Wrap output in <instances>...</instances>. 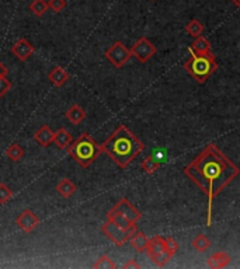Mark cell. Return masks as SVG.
Segmentation results:
<instances>
[{
	"instance_id": "5bb4252c",
	"label": "cell",
	"mask_w": 240,
	"mask_h": 269,
	"mask_svg": "<svg viewBox=\"0 0 240 269\" xmlns=\"http://www.w3.org/2000/svg\"><path fill=\"white\" fill-rule=\"evenodd\" d=\"M72 142H73V138H72V135L65 128H59V129L56 130L55 138H53V143H55L56 148L60 149V150L68 149L72 145Z\"/></svg>"
},
{
	"instance_id": "ac0fdd59",
	"label": "cell",
	"mask_w": 240,
	"mask_h": 269,
	"mask_svg": "<svg viewBox=\"0 0 240 269\" xmlns=\"http://www.w3.org/2000/svg\"><path fill=\"white\" fill-rule=\"evenodd\" d=\"M56 191L59 192V195L62 198H66L68 199V198L75 195V192L77 191V187L75 185L73 181H70L68 178H63L56 185Z\"/></svg>"
},
{
	"instance_id": "484cf974",
	"label": "cell",
	"mask_w": 240,
	"mask_h": 269,
	"mask_svg": "<svg viewBox=\"0 0 240 269\" xmlns=\"http://www.w3.org/2000/svg\"><path fill=\"white\" fill-rule=\"evenodd\" d=\"M173 255H174V254L169 251V250H163L162 252H159V254H156L154 257H152L150 260L153 261L157 267H160V268H162V267H164V265H167V264H169V261L172 260Z\"/></svg>"
},
{
	"instance_id": "e575fe53",
	"label": "cell",
	"mask_w": 240,
	"mask_h": 269,
	"mask_svg": "<svg viewBox=\"0 0 240 269\" xmlns=\"http://www.w3.org/2000/svg\"><path fill=\"white\" fill-rule=\"evenodd\" d=\"M152 1H154V0H152Z\"/></svg>"
},
{
	"instance_id": "44dd1931",
	"label": "cell",
	"mask_w": 240,
	"mask_h": 269,
	"mask_svg": "<svg viewBox=\"0 0 240 269\" xmlns=\"http://www.w3.org/2000/svg\"><path fill=\"white\" fill-rule=\"evenodd\" d=\"M24 154H26L24 149L21 148L18 143H11L9 148L6 149V157L9 158L10 161H13V163L20 161L24 157Z\"/></svg>"
},
{
	"instance_id": "7402d4cb",
	"label": "cell",
	"mask_w": 240,
	"mask_h": 269,
	"mask_svg": "<svg viewBox=\"0 0 240 269\" xmlns=\"http://www.w3.org/2000/svg\"><path fill=\"white\" fill-rule=\"evenodd\" d=\"M28 9H30V11L34 14L35 17H43L44 14L48 11L49 6H48V1H45V0H33L30 3Z\"/></svg>"
},
{
	"instance_id": "277c9868",
	"label": "cell",
	"mask_w": 240,
	"mask_h": 269,
	"mask_svg": "<svg viewBox=\"0 0 240 269\" xmlns=\"http://www.w3.org/2000/svg\"><path fill=\"white\" fill-rule=\"evenodd\" d=\"M184 69L189 72L197 83L202 84L216 72L218 62L212 52L205 53V55L191 53L189 61L184 63Z\"/></svg>"
},
{
	"instance_id": "30bf717a",
	"label": "cell",
	"mask_w": 240,
	"mask_h": 269,
	"mask_svg": "<svg viewBox=\"0 0 240 269\" xmlns=\"http://www.w3.org/2000/svg\"><path fill=\"white\" fill-rule=\"evenodd\" d=\"M35 48L33 46V43L30 42L28 39L26 38H20L17 39L16 42L13 43V46H11V52L13 55L17 58L18 61L21 62H26L30 59V56L34 53Z\"/></svg>"
},
{
	"instance_id": "f1b7e54d",
	"label": "cell",
	"mask_w": 240,
	"mask_h": 269,
	"mask_svg": "<svg viewBox=\"0 0 240 269\" xmlns=\"http://www.w3.org/2000/svg\"><path fill=\"white\" fill-rule=\"evenodd\" d=\"M48 6L52 11L55 13H60L62 10L66 7V0H49L48 1Z\"/></svg>"
},
{
	"instance_id": "ffe728a7",
	"label": "cell",
	"mask_w": 240,
	"mask_h": 269,
	"mask_svg": "<svg viewBox=\"0 0 240 269\" xmlns=\"http://www.w3.org/2000/svg\"><path fill=\"white\" fill-rule=\"evenodd\" d=\"M163 250H166L164 238L163 237H160V235H156V237L149 240V245H147V248H146V252H147L149 258H152L156 254L162 252Z\"/></svg>"
},
{
	"instance_id": "836d02e7",
	"label": "cell",
	"mask_w": 240,
	"mask_h": 269,
	"mask_svg": "<svg viewBox=\"0 0 240 269\" xmlns=\"http://www.w3.org/2000/svg\"><path fill=\"white\" fill-rule=\"evenodd\" d=\"M232 1H233L238 7H240V0H232Z\"/></svg>"
},
{
	"instance_id": "7a4b0ae2",
	"label": "cell",
	"mask_w": 240,
	"mask_h": 269,
	"mask_svg": "<svg viewBox=\"0 0 240 269\" xmlns=\"http://www.w3.org/2000/svg\"><path fill=\"white\" fill-rule=\"evenodd\" d=\"M145 149V145L125 126L118 125L107 140L101 145V150L120 168H127Z\"/></svg>"
},
{
	"instance_id": "83f0119b",
	"label": "cell",
	"mask_w": 240,
	"mask_h": 269,
	"mask_svg": "<svg viewBox=\"0 0 240 269\" xmlns=\"http://www.w3.org/2000/svg\"><path fill=\"white\" fill-rule=\"evenodd\" d=\"M13 198V191L4 183H0V205H6Z\"/></svg>"
},
{
	"instance_id": "5b68a950",
	"label": "cell",
	"mask_w": 240,
	"mask_h": 269,
	"mask_svg": "<svg viewBox=\"0 0 240 269\" xmlns=\"http://www.w3.org/2000/svg\"><path fill=\"white\" fill-rule=\"evenodd\" d=\"M101 231L108 237V240H111L112 243L118 247H122L124 244H127L131 240V237L138 231L137 225L131 227L129 230H124L118 227L114 222H111L110 219H107V222L101 226Z\"/></svg>"
},
{
	"instance_id": "2e32d148",
	"label": "cell",
	"mask_w": 240,
	"mask_h": 269,
	"mask_svg": "<svg viewBox=\"0 0 240 269\" xmlns=\"http://www.w3.org/2000/svg\"><path fill=\"white\" fill-rule=\"evenodd\" d=\"M65 116H66V119H68L69 122H72L73 125H79L80 122L85 121V118H86V111H85L80 105L73 104L69 108L68 111H66Z\"/></svg>"
},
{
	"instance_id": "f546056e",
	"label": "cell",
	"mask_w": 240,
	"mask_h": 269,
	"mask_svg": "<svg viewBox=\"0 0 240 269\" xmlns=\"http://www.w3.org/2000/svg\"><path fill=\"white\" fill-rule=\"evenodd\" d=\"M164 244H166V250H169L173 254H176V252L179 251V248H180V245L179 243L173 238V237H166L164 238Z\"/></svg>"
},
{
	"instance_id": "9c48e42d",
	"label": "cell",
	"mask_w": 240,
	"mask_h": 269,
	"mask_svg": "<svg viewBox=\"0 0 240 269\" xmlns=\"http://www.w3.org/2000/svg\"><path fill=\"white\" fill-rule=\"evenodd\" d=\"M114 209H115L117 212H120L121 215H124V216L127 217L131 223H138V222L142 219V213H141V212H139V210H138L127 198H121V199L114 205Z\"/></svg>"
},
{
	"instance_id": "cb8c5ba5",
	"label": "cell",
	"mask_w": 240,
	"mask_h": 269,
	"mask_svg": "<svg viewBox=\"0 0 240 269\" xmlns=\"http://www.w3.org/2000/svg\"><path fill=\"white\" fill-rule=\"evenodd\" d=\"M186 33L192 37V38H197L201 37L204 33V26L198 21V20H191L189 24L186 26Z\"/></svg>"
},
{
	"instance_id": "d6986e66",
	"label": "cell",
	"mask_w": 240,
	"mask_h": 269,
	"mask_svg": "<svg viewBox=\"0 0 240 269\" xmlns=\"http://www.w3.org/2000/svg\"><path fill=\"white\" fill-rule=\"evenodd\" d=\"M149 240L150 238H147L142 231H139L138 230L135 234L131 237V245H132V248H135V251L137 252H146V248H147V245H149Z\"/></svg>"
},
{
	"instance_id": "e0dca14e",
	"label": "cell",
	"mask_w": 240,
	"mask_h": 269,
	"mask_svg": "<svg viewBox=\"0 0 240 269\" xmlns=\"http://www.w3.org/2000/svg\"><path fill=\"white\" fill-rule=\"evenodd\" d=\"M107 219H110L111 222H114L117 226L121 227V229H124V230H129V229L134 226V225H137V223H131L127 217L124 216V215H121L120 212H117L114 208L108 210V213H107Z\"/></svg>"
},
{
	"instance_id": "603a6c76",
	"label": "cell",
	"mask_w": 240,
	"mask_h": 269,
	"mask_svg": "<svg viewBox=\"0 0 240 269\" xmlns=\"http://www.w3.org/2000/svg\"><path fill=\"white\" fill-rule=\"evenodd\" d=\"M211 247V240L206 237L205 234H198L194 240H192V248L197 252H205L208 248Z\"/></svg>"
},
{
	"instance_id": "7c38bea8",
	"label": "cell",
	"mask_w": 240,
	"mask_h": 269,
	"mask_svg": "<svg viewBox=\"0 0 240 269\" xmlns=\"http://www.w3.org/2000/svg\"><path fill=\"white\" fill-rule=\"evenodd\" d=\"M231 264V255L225 251H218L208 258V267L212 269L226 268Z\"/></svg>"
},
{
	"instance_id": "d4e9b609",
	"label": "cell",
	"mask_w": 240,
	"mask_h": 269,
	"mask_svg": "<svg viewBox=\"0 0 240 269\" xmlns=\"http://www.w3.org/2000/svg\"><path fill=\"white\" fill-rule=\"evenodd\" d=\"M142 170L145 171L146 174H153L157 171V168L160 167V163L154 158L153 156H149L144 158V161H142Z\"/></svg>"
},
{
	"instance_id": "1f68e13d",
	"label": "cell",
	"mask_w": 240,
	"mask_h": 269,
	"mask_svg": "<svg viewBox=\"0 0 240 269\" xmlns=\"http://www.w3.org/2000/svg\"><path fill=\"white\" fill-rule=\"evenodd\" d=\"M122 268L124 269H139L141 268V265L138 264L135 260H129L128 262H125L124 265H122Z\"/></svg>"
},
{
	"instance_id": "4dcf8cb0",
	"label": "cell",
	"mask_w": 240,
	"mask_h": 269,
	"mask_svg": "<svg viewBox=\"0 0 240 269\" xmlns=\"http://www.w3.org/2000/svg\"><path fill=\"white\" fill-rule=\"evenodd\" d=\"M11 90V83L7 77H0V98L4 97Z\"/></svg>"
},
{
	"instance_id": "ba28073f",
	"label": "cell",
	"mask_w": 240,
	"mask_h": 269,
	"mask_svg": "<svg viewBox=\"0 0 240 269\" xmlns=\"http://www.w3.org/2000/svg\"><path fill=\"white\" fill-rule=\"evenodd\" d=\"M16 225L23 233H31L35 227L40 225V217L35 215L31 209H24L17 217H16Z\"/></svg>"
},
{
	"instance_id": "52a82bcc",
	"label": "cell",
	"mask_w": 240,
	"mask_h": 269,
	"mask_svg": "<svg viewBox=\"0 0 240 269\" xmlns=\"http://www.w3.org/2000/svg\"><path fill=\"white\" fill-rule=\"evenodd\" d=\"M156 52H157L156 46L146 37H141L131 48L132 56H135L141 63H146L150 61L156 55Z\"/></svg>"
},
{
	"instance_id": "4fadbf2b",
	"label": "cell",
	"mask_w": 240,
	"mask_h": 269,
	"mask_svg": "<svg viewBox=\"0 0 240 269\" xmlns=\"http://www.w3.org/2000/svg\"><path fill=\"white\" fill-rule=\"evenodd\" d=\"M69 73L66 70L63 69V68H60V66H55L53 69L48 73V80L51 81L53 86L56 87H62L66 81L69 80Z\"/></svg>"
},
{
	"instance_id": "8fae6325",
	"label": "cell",
	"mask_w": 240,
	"mask_h": 269,
	"mask_svg": "<svg viewBox=\"0 0 240 269\" xmlns=\"http://www.w3.org/2000/svg\"><path fill=\"white\" fill-rule=\"evenodd\" d=\"M53 138H55V132H52L48 125H43L34 133V140L43 148H48L51 143H53Z\"/></svg>"
},
{
	"instance_id": "d6a6232c",
	"label": "cell",
	"mask_w": 240,
	"mask_h": 269,
	"mask_svg": "<svg viewBox=\"0 0 240 269\" xmlns=\"http://www.w3.org/2000/svg\"><path fill=\"white\" fill-rule=\"evenodd\" d=\"M9 75V69H7V66L4 65V63H1L0 62V77H6Z\"/></svg>"
},
{
	"instance_id": "8992f818",
	"label": "cell",
	"mask_w": 240,
	"mask_h": 269,
	"mask_svg": "<svg viewBox=\"0 0 240 269\" xmlns=\"http://www.w3.org/2000/svg\"><path fill=\"white\" fill-rule=\"evenodd\" d=\"M104 58L110 62L114 68L121 69L132 58V53H131V49H128L121 41H117V42L112 43L111 46L104 52Z\"/></svg>"
},
{
	"instance_id": "3957f363",
	"label": "cell",
	"mask_w": 240,
	"mask_h": 269,
	"mask_svg": "<svg viewBox=\"0 0 240 269\" xmlns=\"http://www.w3.org/2000/svg\"><path fill=\"white\" fill-rule=\"evenodd\" d=\"M68 150L73 160L83 168H87L89 165L93 164L103 152L101 146L87 132H83L76 140H73Z\"/></svg>"
},
{
	"instance_id": "6da1fadb",
	"label": "cell",
	"mask_w": 240,
	"mask_h": 269,
	"mask_svg": "<svg viewBox=\"0 0 240 269\" xmlns=\"http://www.w3.org/2000/svg\"><path fill=\"white\" fill-rule=\"evenodd\" d=\"M184 174L208 198L206 226L212 225L215 198L239 175L238 165L226 157L214 143H208L187 167Z\"/></svg>"
},
{
	"instance_id": "4316f807",
	"label": "cell",
	"mask_w": 240,
	"mask_h": 269,
	"mask_svg": "<svg viewBox=\"0 0 240 269\" xmlns=\"http://www.w3.org/2000/svg\"><path fill=\"white\" fill-rule=\"evenodd\" d=\"M93 268L95 269H114L117 268V265H115V262L107 255V254H104L101 255L98 260L96 261L95 264H93Z\"/></svg>"
},
{
	"instance_id": "9a60e30c",
	"label": "cell",
	"mask_w": 240,
	"mask_h": 269,
	"mask_svg": "<svg viewBox=\"0 0 240 269\" xmlns=\"http://www.w3.org/2000/svg\"><path fill=\"white\" fill-rule=\"evenodd\" d=\"M190 52L195 53V55H205L211 52V43L206 39L205 37H197L194 39V42L190 46Z\"/></svg>"
}]
</instances>
